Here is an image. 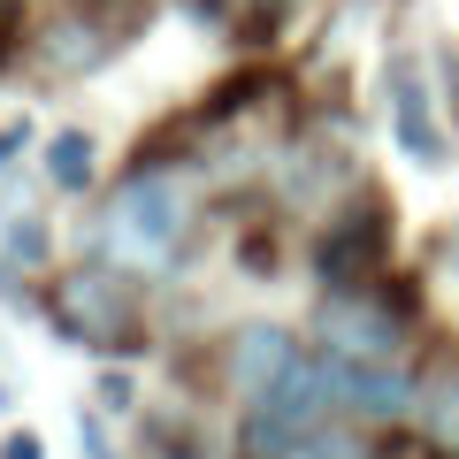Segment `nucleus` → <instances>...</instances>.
I'll list each match as a JSON object with an SVG mask.
<instances>
[{
    "label": "nucleus",
    "instance_id": "1",
    "mask_svg": "<svg viewBox=\"0 0 459 459\" xmlns=\"http://www.w3.org/2000/svg\"><path fill=\"white\" fill-rule=\"evenodd\" d=\"M192 222H199V192L177 161H131L115 177L108 207H100V253L115 268H146V276H169L177 253L192 246Z\"/></svg>",
    "mask_w": 459,
    "mask_h": 459
},
{
    "label": "nucleus",
    "instance_id": "2",
    "mask_svg": "<svg viewBox=\"0 0 459 459\" xmlns=\"http://www.w3.org/2000/svg\"><path fill=\"white\" fill-rule=\"evenodd\" d=\"M413 314H421L413 283H391V276L322 283V299H314V344L337 352V360H406Z\"/></svg>",
    "mask_w": 459,
    "mask_h": 459
},
{
    "label": "nucleus",
    "instance_id": "3",
    "mask_svg": "<svg viewBox=\"0 0 459 459\" xmlns=\"http://www.w3.org/2000/svg\"><path fill=\"white\" fill-rule=\"evenodd\" d=\"M47 322H54V337L84 344V352H146V314H138V291L115 276L108 261L47 268Z\"/></svg>",
    "mask_w": 459,
    "mask_h": 459
},
{
    "label": "nucleus",
    "instance_id": "4",
    "mask_svg": "<svg viewBox=\"0 0 459 459\" xmlns=\"http://www.w3.org/2000/svg\"><path fill=\"white\" fill-rule=\"evenodd\" d=\"M337 413H344L337 406V360H329V352H291V368H283V376L246 406V421H238V459H276L291 437L337 421Z\"/></svg>",
    "mask_w": 459,
    "mask_h": 459
},
{
    "label": "nucleus",
    "instance_id": "5",
    "mask_svg": "<svg viewBox=\"0 0 459 459\" xmlns=\"http://www.w3.org/2000/svg\"><path fill=\"white\" fill-rule=\"evenodd\" d=\"M391 246H398V214H391L383 192H368V199H352V207L314 238V276H322V283L383 276V268H391Z\"/></svg>",
    "mask_w": 459,
    "mask_h": 459
},
{
    "label": "nucleus",
    "instance_id": "6",
    "mask_svg": "<svg viewBox=\"0 0 459 459\" xmlns=\"http://www.w3.org/2000/svg\"><path fill=\"white\" fill-rule=\"evenodd\" d=\"M337 406L368 429H398L421 413V376H406L398 360H337Z\"/></svg>",
    "mask_w": 459,
    "mask_h": 459
},
{
    "label": "nucleus",
    "instance_id": "7",
    "mask_svg": "<svg viewBox=\"0 0 459 459\" xmlns=\"http://www.w3.org/2000/svg\"><path fill=\"white\" fill-rule=\"evenodd\" d=\"M391 131H398V153L421 169H444L452 161V146H444L437 115H429V84L413 62H391Z\"/></svg>",
    "mask_w": 459,
    "mask_h": 459
},
{
    "label": "nucleus",
    "instance_id": "8",
    "mask_svg": "<svg viewBox=\"0 0 459 459\" xmlns=\"http://www.w3.org/2000/svg\"><path fill=\"white\" fill-rule=\"evenodd\" d=\"M291 352H299V337H291L283 322H246L238 337H230V360H222L230 391H238V398L253 406V398H261L268 383H276L283 368H291Z\"/></svg>",
    "mask_w": 459,
    "mask_h": 459
},
{
    "label": "nucleus",
    "instance_id": "9",
    "mask_svg": "<svg viewBox=\"0 0 459 459\" xmlns=\"http://www.w3.org/2000/svg\"><path fill=\"white\" fill-rule=\"evenodd\" d=\"M100 177V138L92 131H54L47 138V184L54 192H92Z\"/></svg>",
    "mask_w": 459,
    "mask_h": 459
},
{
    "label": "nucleus",
    "instance_id": "10",
    "mask_svg": "<svg viewBox=\"0 0 459 459\" xmlns=\"http://www.w3.org/2000/svg\"><path fill=\"white\" fill-rule=\"evenodd\" d=\"M276 459H376V444H368V421L337 413V421H322V429H307V437H291Z\"/></svg>",
    "mask_w": 459,
    "mask_h": 459
},
{
    "label": "nucleus",
    "instance_id": "11",
    "mask_svg": "<svg viewBox=\"0 0 459 459\" xmlns=\"http://www.w3.org/2000/svg\"><path fill=\"white\" fill-rule=\"evenodd\" d=\"M421 437L437 452H459V360L421 376Z\"/></svg>",
    "mask_w": 459,
    "mask_h": 459
},
{
    "label": "nucleus",
    "instance_id": "12",
    "mask_svg": "<svg viewBox=\"0 0 459 459\" xmlns=\"http://www.w3.org/2000/svg\"><path fill=\"white\" fill-rule=\"evenodd\" d=\"M108 47H115V31H84V16H69V23H54V31H47L54 69H92Z\"/></svg>",
    "mask_w": 459,
    "mask_h": 459
},
{
    "label": "nucleus",
    "instance_id": "13",
    "mask_svg": "<svg viewBox=\"0 0 459 459\" xmlns=\"http://www.w3.org/2000/svg\"><path fill=\"white\" fill-rule=\"evenodd\" d=\"M153 459H207V444H199V429L153 421Z\"/></svg>",
    "mask_w": 459,
    "mask_h": 459
},
{
    "label": "nucleus",
    "instance_id": "14",
    "mask_svg": "<svg viewBox=\"0 0 459 459\" xmlns=\"http://www.w3.org/2000/svg\"><path fill=\"white\" fill-rule=\"evenodd\" d=\"M8 253H16L23 268H47V261H54V253H47V230H39V222H16V230H8Z\"/></svg>",
    "mask_w": 459,
    "mask_h": 459
},
{
    "label": "nucleus",
    "instance_id": "15",
    "mask_svg": "<svg viewBox=\"0 0 459 459\" xmlns=\"http://www.w3.org/2000/svg\"><path fill=\"white\" fill-rule=\"evenodd\" d=\"M92 391H100V413H131V406H138V383L123 376V368H108V376H100Z\"/></svg>",
    "mask_w": 459,
    "mask_h": 459
},
{
    "label": "nucleus",
    "instance_id": "16",
    "mask_svg": "<svg viewBox=\"0 0 459 459\" xmlns=\"http://www.w3.org/2000/svg\"><path fill=\"white\" fill-rule=\"evenodd\" d=\"M16 47H23V8H16V0H0V69L16 62Z\"/></svg>",
    "mask_w": 459,
    "mask_h": 459
},
{
    "label": "nucleus",
    "instance_id": "17",
    "mask_svg": "<svg viewBox=\"0 0 459 459\" xmlns=\"http://www.w3.org/2000/svg\"><path fill=\"white\" fill-rule=\"evenodd\" d=\"M0 459H47L39 429H8V437H0Z\"/></svg>",
    "mask_w": 459,
    "mask_h": 459
},
{
    "label": "nucleus",
    "instance_id": "18",
    "mask_svg": "<svg viewBox=\"0 0 459 459\" xmlns=\"http://www.w3.org/2000/svg\"><path fill=\"white\" fill-rule=\"evenodd\" d=\"M23 138H31V123H23V115H16V123H0V169L23 153Z\"/></svg>",
    "mask_w": 459,
    "mask_h": 459
},
{
    "label": "nucleus",
    "instance_id": "19",
    "mask_svg": "<svg viewBox=\"0 0 459 459\" xmlns=\"http://www.w3.org/2000/svg\"><path fill=\"white\" fill-rule=\"evenodd\" d=\"M84 459H108V421L100 413H84Z\"/></svg>",
    "mask_w": 459,
    "mask_h": 459
},
{
    "label": "nucleus",
    "instance_id": "20",
    "mask_svg": "<svg viewBox=\"0 0 459 459\" xmlns=\"http://www.w3.org/2000/svg\"><path fill=\"white\" fill-rule=\"evenodd\" d=\"M444 261H452V268H459V222H452V230H444Z\"/></svg>",
    "mask_w": 459,
    "mask_h": 459
},
{
    "label": "nucleus",
    "instance_id": "21",
    "mask_svg": "<svg viewBox=\"0 0 459 459\" xmlns=\"http://www.w3.org/2000/svg\"><path fill=\"white\" fill-rule=\"evenodd\" d=\"M0 413H8V383H0Z\"/></svg>",
    "mask_w": 459,
    "mask_h": 459
},
{
    "label": "nucleus",
    "instance_id": "22",
    "mask_svg": "<svg viewBox=\"0 0 459 459\" xmlns=\"http://www.w3.org/2000/svg\"><path fill=\"white\" fill-rule=\"evenodd\" d=\"M261 8H291V0H261Z\"/></svg>",
    "mask_w": 459,
    "mask_h": 459
},
{
    "label": "nucleus",
    "instance_id": "23",
    "mask_svg": "<svg viewBox=\"0 0 459 459\" xmlns=\"http://www.w3.org/2000/svg\"><path fill=\"white\" fill-rule=\"evenodd\" d=\"M452 459H459V452H452Z\"/></svg>",
    "mask_w": 459,
    "mask_h": 459
}]
</instances>
